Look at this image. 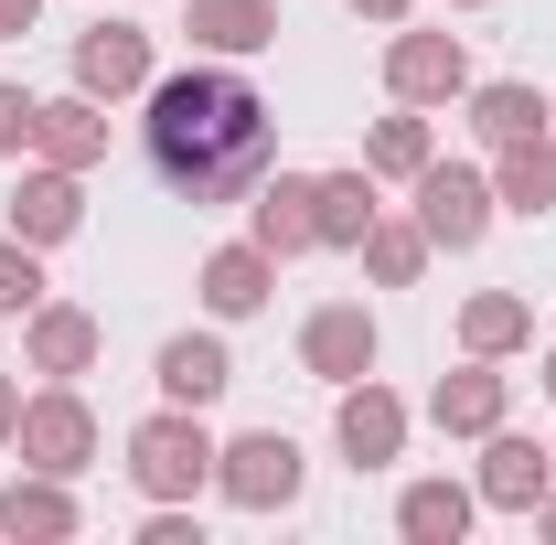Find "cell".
I'll list each match as a JSON object with an SVG mask.
<instances>
[{
  "instance_id": "836d02e7",
  "label": "cell",
  "mask_w": 556,
  "mask_h": 545,
  "mask_svg": "<svg viewBox=\"0 0 556 545\" xmlns=\"http://www.w3.org/2000/svg\"><path fill=\"white\" fill-rule=\"evenodd\" d=\"M535 385H546V396H556V353H546V364H535Z\"/></svg>"
},
{
  "instance_id": "4316f807",
  "label": "cell",
  "mask_w": 556,
  "mask_h": 545,
  "mask_svg": "<svg viewBox=\"0 0 556 545\" xmlns=\"http://www.w3.org/2000/svg\"><path fill=\"white\" fill-rule=\"evenodd\" d=\"M43 300H54V278H43V246L0 236V321H22V310H43Z\"/></svg>"
},
{
  "instance_id": "4dcf8cb0",
  "label": "cell",
  "mask_w": 556,
  "mask_h": 545,
  "mask_svg": "<svg viewBox=\"0 0 556 545\" xmlns=\"http://www.w3.org/2000/svg\"><path fill=\"white\" fill-rule=\"evenodd\" d=\"M11 428H22V375L0 364V449H11Z\"/></svg>"
},
{
  "instance_id": "7a4b0ae2",
  "label": "cell",
  "mask_w": 556,
  "mask_h": 545,
  "mask_svg": "<svg viewBox=\"0 0 556 545\" xmlns=\"http://www.w3.org/2000/svg\"><path fill=\"white\" fill-rule=\"evenodd\" d=\"M129 481L150 492V503H193V492H214V428L204 407H161L129 428Z\"/></svg>"
},
{
  "instance_id": "8fae6325",
  "label": "cell",
  "mask_w": 556,
  "mask_h": 545,
  "mask_svg": "<svg viewBox=\"0 0 556 545\" xmlns=\"http://www.w3.org/2000/svg\"><path fill=\"white\" fill-rule=\"evenodd\" d=\"M503 417H514V375H503L492 353H460V375L428 385V428H439V439H492Z\"/></svg>"
},
{
  "instance_id": "ffe728a7",
  "label": "cell",
  "mask_w": 556,
  "mask_h": 545,
  "mask_svg": "<svg viewBox=\"0 0 556 545\" xmlns=\"http://www.w3.org/2000/svg\"><path fill=\"white\" fill-rule=\"evenodd\" d=\"M471 524H482V492H471V481H450V471L396 492V535H407V545H460Z\"/></svg>"
},
{
  "instance_id": "30bf717a",
  "label": "cell",
  "mask_w": 556,
  "mask_h": 545,
  "mask_svg": "<svg viewBox=\"0 0 556 545\" xmlns=\"http://www.w3.org/2000/svg\"><path fill=\"white\" fill-rule=\"evenodd\" d=\"M375 353H386V332H375V310H364V300H321V310L300 321V375H321V385L375 375Z\"/></svg>"
},
{
  "instance_id": "5b68a950",
  "label": "cell",
  "mask_w": 556,
  "mask_h": 545,
  "mask_svg": "<svg viewBox=\"0 0 556 545\" xmlns=\"http://www.w3.org/2000/svg\"><path fill=\"white\" fill-rule=\"evenodd\" d=\"M407 193H417V225H428L439 257H471V246L492 236V214H503L492 204V172H471V161H428Z\"/></svg>"
},
{
  "instance_id": "ba28073f",
  "label": "cell",
  "mask_w": 556,
  "mask_h": 545,
  "mask_svg": "<svg viewBox=\"0 0 556 545\" xmlns=\"http://www.w3.org/2000/svg\"><path fill=\"white\" fill-rule=\"evenodd\" d=\"M386 97H396V107H450V97H471V43H460V33H396V43H386Z\"/></svg>"
},
{
  "instance_id": "484cf974",
  "label": "cell",
  "mask_w": 556,
  "mask_h": 545,
  "mask_svg": "<svg viewBox=\"0 0 556 545\" xmlns=\"http://www.w3.org/2000/svg\"><path fill=\"white\" fill-rule=\"evenodd\" d=\"M428 161H439V129H428L417 107H396V118L364 129V172H375V182H417Z\"/></svg>"
},
{
  "instance_id": "8992f818",
  "label": "cell",
  "mask_w": 556,
  "mask_h": 545,
  "mask_svg": "<svg viewBox=\"0 0 556 545\" xmlns=\"http://www.w3.org/2000/svg\"><path fill=\"white\" fill-rule=\"evenodd\" d=\"M343 407H332V449H343L353 471H386V460H407V396L396 385H375V375H353V385H332Z\"/></svg>"
},
{
  "instance_id": "d6986e66",
  "label": "cell",
  "mask_w": 556,
  "mask_h": 545,
  "mask_svg": "<svg viewBox=\"0 0 556 545\" xmlns=\"http://www.w3.org/2000/svg\"><path fill=\"white\" fill-rule=\"evenodd\" d=\"M460 107H471V139H482V150H514V139L556 129V97H535L525 75H492V86H471Z\"/></svg>"
},
{
  "instance_id": "e0dca14e",
  "label": "cell",
  "mask_w": 556,
  "mask_h": 545,
  "mask_svg": "<svg viewBox=\"0 0 556 545\" xmlns=\"http://www.w3.org/2000/svg\"><path fill=\"white\" fill-rule=\"evenodd\" d=\"M33 161H54V172H97L108 161V107L75 86V97H43L33 107Z\"/></svg>"
},
{
  "instance_id": "f1b7e54d",
  "label": "cell",
  "mask_w": 556,
  "mask_h": 545,
  "mask_svg": "<svg viewBox=\"0 0 556 545\" xmlns=\"http://www.w3.org/2000/svg\"><path fill=\"white\" fill-rule=\"evenodd\" d=\"M139 545H204V524H193L182 503H150V524H139Z\"/></svg>"
},
{
  "instance_id": "52a82bcc",
  "label": "cell",
  "mask_w": 556,
  "mask_h": 545,
  "mask_svg": "<svg viewBox=\"0 0 556 545\" xmlns=\"http://www.w3.org/2000/svg\"><path fill=\"white\" fill-rule=\"evenodd\" d=\"M150 75H161V54H150V22H86V33H75V86H86L97 107H129Z\"/></svg>"
},
{
  "instance_id": "7402d4cb",
  "label": "cell",
  "mask_w": 556,
  "mask_h": 545,
  "mask_svg": "<svg viewBox=\"0 0 556 545\" xmlns=\"http://www.w3.org/2000/svg\"><path fill=\"white\" fill-rule=\"evenodd\" d=\"M492 204L525 214V225H546V214H556V129H546V139H514V150H492Z\"/></svg>"
},
{
  "instance_id": "e575fe53",
  "label": "cell",
  "mask_w": 556,
  "mask_h": 545,
  "mask_svg": "<svg viewBox=\"0 0 556 545\" xmlns=\"http://www.w3.org/2000/svg\"><path fill=\"white\" fill-rule=\"evenodd\" d=\"M450 11H492V0H450Z\"/></svg>"
},
{
  "instance_id": "44dd1931",
  "label": "cell",
  "mask_w": 556,
  "mask_h": 545,
  "mask_svg": "<svg viewBox=\"0 0 556 545\" xmlns=\"http://www.w3.org/2000/svg\"><path fill=\"white\" fill-rule=\"evenodd\" d=\"M86 514H75V481L54 471H11V492H0V535H22V545H65Z\"/></svg>"
},
{
  "instance_id": "d6a6232c",
  "label": "cell",
  "mask_w": 556,
  "mask_h": 545,
  "mask_svg": "<svg viewBox=\"0 0 556 545\" xmlns=\"http://www.w3.org/2000/svg\"><path fill=\"white\" fill-rule=\"evenodd\" d=\"M535 524H546V535H556V492H546V503H535Z\"/></svg>"
},
{
  "instance_id": "603a6c76",
  "label": "cell",
  "mask_w": 556,
  "mask_h": 545,
  "mask_svg": "<svg viewBox=\"0 0 556 545\" xmlns=\"http://www.w3.org/2000/svg\"><path fill=\"white\" fill-rule=\"evenodd\" d=\"M311 214H321V246H364V225H375V214H386V182H375V172H364V161H353V172H311Z\"/></svg>"
},
{
  "instance_id": "2e32d148",
  "label": "cell",
  "mask_w": 556,
  "mask_h": 545,
  "mask_svg": "<svg viewBox=\"0 0 556 545\" xmlns=\"http://www.w3.org/2000/svg\"><path fill=\"white\" fill-rule=\"evenodd\" d=\"M150 385H161L172 407H214V396L236 385V353H225V332H172L161 353H150Z\"/></svg>"
},
{
  "instance_id": "d4e9b609",
  "label": "cell",
  "mask_w": 556,
  "mask_h": 545,
  "mask_svg": "<svg viewBox=\"0 0 556 545\" xmlns=\"http://www.w3.org/2000/svg\"><path fill=\"white\" fill-rule=\"evenodd\" d=\"M535 342V300H514V289H482V300H460V353H525Z\"/></svg>"
},
{
  "instance_id": "9a60e30c",
  "label": "cell",
  "mask_w": 556,
  "mask_h": 545,
  "mask_svg": "<svg viewBox=\"0 0 556 545\" xmlns=\"http://www.w3.org/2000/svg\"><path fill=\"white\" fill-rule=\"evenodd\" d=\"M182 33H193V54H214V65H257L278 43V0H193Z\"/></svg>"
},
{
  "instance_id": "ac0fdd59",
  "label": "cell",
  "mask_w": 556,
  "mask_h": 545,
  "mask_svg": "<svg viewBox=\"0 0 556 545\" xmlns=\"http://www.w3.org/2000/svg\"><path fill=\"white\" fill-rule=\"evenodd\" d=\"M247 236H257L268 257H311V246H321V214H311V172H268V182L247 193Z\"/></svg>"
},
{
  "instance_id": "5bb4252c",
  "label": "cell",
  "mask_w": 556,
  "mask_h": 545,
  "mask_svg": "<svg viewBox=\"0 0 556 545\" xmlns=\"http://www.w3.org/2000/svg\"><path fill=\"white\" fill-rule=\"evenodd\" d=\"M193 289H204L214 321H257V310L278 300V257L257 246V236H236V246H214V257H204V278H193Z\"/></svg>"
},
{
  "instance_id": "277c9868",
  "label": "cell",
  "mask_w": 556,
  "mask_h": 545,
  "mask_svg": "<svg viewBox=\"0 0 556 545\" xmlns=\"http://www.w3.org/2000/svg\"><path fill=\"white\" fill-rule=\"evenodd\" d=\"M97 449H108V428H97V407H86L75 385H33V396H22V428H11V460H22V471L75 481Z\"/></svg>"
},
{
  "instance_id": "1f68e13d",
  "label": "cell",
  "mask_w": 556,
  "mask_h": 545,
  "mask_svg": "<svg viewBox=\"0 0 556 545\" xmlns=\"http://www.w3.org/2000/svg\"><path fill=\"white\" fill-rule=\"evenodd\" d=\"M343 11H364V22H386V33H396V22H407L417 0H343Z\"/></svg>"
},
{
  "instance_id": "4fadbf2b",
  "label": "cell",
  "mask_w": 556,
  "mask_h": 545,
  "mask_svg": "<svg viewBox=\"0 0 556 545\" xmlns=\"http://www.w3.org/2000/svg\"><path fill=\"white\" fill-rule=\"evenodd\" d=\"M75 225H86V172L33 161V172L11 182V236H22V246H65Z\"/></svg>"
},
{
  "instance_id": "d590c367",
  "label": "cell",
  "mask_w": 556,
  "mask_h": 545,
  "mask_svg": "<svg viewBox=\"0 0 556 545\" xmlns=\"http://www.w3.org/2000/svg\"><path fill=\"white\" fill-rule=\"evenodd\" d=\"M546 449H556V439H546Z\"/></svg>"
},
{
  "instance_id": "9c48e42d",
  "label": "cell",
  "mask_w": 556,
  "mask_h": 545,
  "mask_svg": "<svg viewBox=\"0 0 556 545\" xmlns=\"http://www.w3.org/2000/svg\"><path fill=\"white\" fill-rule=\"evenodd\" d=\"M97 353H108V321H97V310H75V300H43V310H22V375H43V385H75V375H97Z\"/></svg>"
},
{
  "instance_id": "7c38bea8",
  "label": "cell",
  "mask_w": 556,
  "mask_h": 545,
  "mask_svg": "<svg viewBox=\"0 0 556 545\" xmlns=\"http://www.w3.org/2000/svg\"><path fill=\"white\" fill-rule=\"evenodd\" d=\"M471 492H482V514H535V503L556 492V449H546V439H525V428H492Z\"/></svg>"
},
{
  "instance_id": "3957f363",
  "label": "cell",
  "mask_w": 556,
  "mask_h": 545,
  "mask_svg": "<svg viewBox=\"0 0 556 545\" xmlns=\"http://www.w3.org/2000/svg\"><path fill=\"white\" fill-rule=\"evenodd\" d=\"M300 481H311V460H300V439H289V428L214 439V492H225L236 514H289V503H300Z\"/></svg>"
},
{
  "instance_id": "6da1fadb",
  "label": "cell",
  "mask_w": 556,
  "mask_h": 545,
  "mask_svg": "<svg viewBox=\"0 0 556 545\" xmlns=\"http://www.w3.org/2000/svg\"><path fill=\"white\" fill-rule=\"evenodd\" d=\"M139 150H150L161 193H182V204H247L278 172V107L236 65L193 54L182 75L139 86Z\"/></svg>"
},
{
  "instance_id": "f546056e",
  "label": "cell",
  "mask_w": 556,
  "mask_h": 545,
  "mask_svg": "<svg viewBox=\"0 0 556 545\" xmlns=\"http://www.w3.org/2000/svg\"><path fill=\"white\" fill-rule=\"evenodd\" d=\"M33 22H43V0H0V43H22Z\"/></svg>"
},
{
  "instance_id": "cb8c5ba5",
  "label": "cell",
  "mask_w": 556,
  "mask_h": 545,
  "mask_svg": "<svg viewBox=\"0 0 556 545\" xmlns=\"http://www.w3.org/2000/svg\"><path fill=\"white\" fill-rule=\"evenodd\" d=\"M353 257H364V278H375V289H417V278H428V257H439V246H428V225H417V214H375Z\"/></svg>"
},
{
  "instance_id": "83f0119b",
  "label": "cell",
  "mask_w": 556,
  "mask_h": 545,
  "mask_svg": "<svg viewBox=\"0 0 556 545\" xmlns=\"http://www.w3.org/2000/svg\"><path fill=\"white\" fill-rule=\"evenodd\" d=\"M33 107H43V97L0 86V161H33Z\"/></svg>"
}]
</instances>
